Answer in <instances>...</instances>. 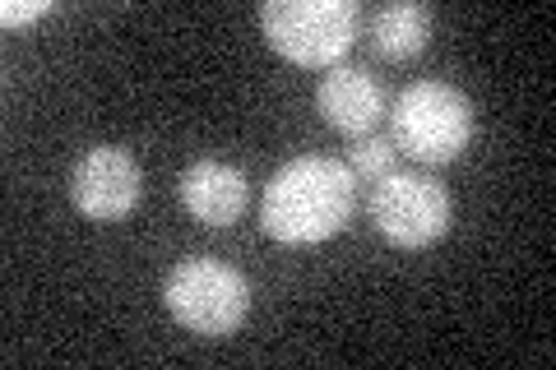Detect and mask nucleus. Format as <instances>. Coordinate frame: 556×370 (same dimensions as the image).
I'll list each match as a JSON object with an SVG mask.
<instances>
[{"label":"nucleus","instance_id":"1","mask_svg":"<svg viewBox=\"0 0 556 370\" xmlns=\"http://www.w3.org/2000/svg\"><path fill=\"white\" fill-rule=\"evenodd\" d=\"M353 181L357 176L339 157L306 153L283 163L269 176L265 200H260L265 237L283 245H316L339 237L353 218Z\"/></svg>","mask_w":556,"mask_h":370},{"label":"nucleus","instance_id":"2","mask_svg":"<svg viewBox=\"0 0 556 370\" xmlns=\"http://www.w3.org/2000/svg\"><path fill=\"white\" fill-rule=\"evenodd\" d=\"M390 144L427 167L455 163L473 144V102L441 79L408 84L390 107Z\"/></svg>","mask_w":556,"mask_h":370},{"label":"nucleus","instance_id":"3","mask_svg":"<svg viewBox=\"0 0 556 370\" xmlns=\"http://www.w3.org/2000/svg\"><path fill=\"white\" fill-rule=\"evenodd\" d=\"M260 28L283 61L334 69L362 38V5L357 0H269L260 5Z\"/></svg>","mask_w":556,"mask_h":370},{"label":"nucleus","instance_id":"4","mask_svg":"<svg viewBox=\"0 0 556 370\" xmlns=\"http://www.w3.org/2000/svg\"><path fill=\"white\" fill-rule=\"evenodd\" d=\"M163 302L181 329L200 333V339H228L251 315V283L223 259L186 255L163 278Z\"/></svg>","mask_w":556,"mask_h":370},{"label":"nucleus","instance_id":"5","mask_svg":"<svg viewBox=\"0 0 556 370\" xmlns=\"http://www.w3.org/2000/svg\"><path fill=\"white\" fill-rule=\"evenodd\" d=\"M367 214L376 222V232L386 237L399 251H427L450 232V190L445 181L427 171H390L380 176L371 200H367Z\"/></svg>","mask_w":556,"mask_h":370},{"label":"nucleus","instance_id":"6","mask_svg":"<svg viewBox=\"0 0 556 370\" xmlns=\"http://www.w3.org/2000/svg\"><path fill=\"white\" fill-rule=\"evenodd\" d=\"M139 195H144V171H139L135 153L116 144L89 149L70 171V204L93 222L130 218L139 208Z\"/></svg>","mask_w":556,"mask_h":370},{"label":"nucleus","instance_id":"7","mask_svg":"<svg viewBox=\"0 0 556 370\" xmlns=\"http://www.w3.org/2000/svg\"><path fill=\"white\" fill-rule=\"evenodd\" d=\"M316 107L339 135L362 139L380 126V116H386V88H380V79L371 69L334 65L316 88Z\"/></svg>","mask_w":556,"mask_h":370},{"label":"nucleus","instance_id":"8","mask_svg":"<svg viewBox=\"0 0 556 370\" xmlns=\"http://www.w3.org/2000/svg\"><path fill=\"white\" fill-rule=\"evenodd\" d=\"M181 204L186 214L204 227H228L247 208V176L237 167L218 163V157H200L181 171Z\"/></svg>","mask_w":556,"mask_h":370},{"label":"nucleus","instance_id":"9","mask_svg":"<svg viewBox=\"0 0 556 370\" xmlns=\"http://www.w3.org/2000/svg\"><path fill=\"white\" fill-rule=\"evenodd\" d=\"M427 42H431V10L417 5V0L386 5L371 20V47L386 61H413Z\"/></svg>","mask_w":556,"mask_h":370},{"label":"nucleus","instance_id":"10","mask_svg":"<svg viewBox=\"0 0 556 370\" xmlns=\"http://www.w3.org/2000/svg\"><path fill=\"white\" fill-rule=\"evenodd\" d=\"M394 144L386 135H362L353 149H348V171L357 176V181H380V176L394 171Z\"/></svg>","mask_w":556,"mask_h":370},{"label":"nucleus","instance_id":"11","mask_svg":"<svg viewBox=\"0 0 556 370\" xmlns=\"http://www.w3.org/2000/svg\"><path fill=\"white\" fill-rule=\"evenodd\" d=\"M42 14H51V0H5V5H0V24L20 28V24L42 20Z\"/></svg>","mask_w":556,"mask_h":370}]
</instances>
